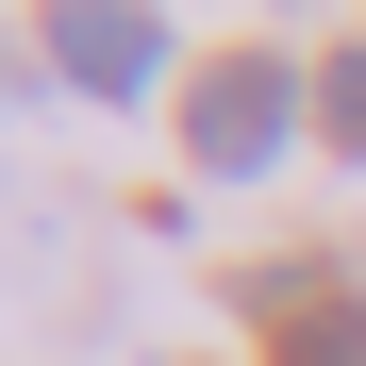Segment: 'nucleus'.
<instances>
[{"label":"nucleus","instance_id":"f257e3e1","mask_svg":"<svg viewBox=\"0 0 366 366\" xmlns=\"http://www.w3.org/2000/svg\"><path fill=\"white\" fill-rule=\"evenodd\" d=\"M300 134H317V67H300V50H217V67H183V150H200V183H267Z\"/></svg>","mask_w":366,"mask_h":366},{"label":"nucleus","instance_id":"7ed1b4c3","mask_svg":"<svg viewBox=\"0 0 366 366\" xmlns=\"http://www.w3.org/2000/svg\"><path fill=\"white\" fill-rule=\"evenodd\" d=\"M50 67H67L84 100H150L167 84V34H150V0H50Z\"/></svg>","mask_w":366,"mask_h":366},{"label":"nucleus","instance_id":"20e7f679","mask_svg":"<svg viewBox=\"0 0 366 366\" xmlns=\"http://www.w3.org/2000/svg\"><path fill=\"white\" fill-rule=\"evenodd\" d=\"M317 150H333V167H366V34H350V50H317Z\"/></svg>","mask_w":366,"mask_h":366},{"label":"nucleus","instance_id":"f03ea898","mask_svg":"<svg viewBox=\"0 0 366 366\" xmlns=\"http://www.w3.org/2000/svg\"><path fill=\"white\" fill-rule=\"evenodd\" d=\"M250 317H267V366H366V283L350 267H250Z\"/></svg>","mask_w":366,"mask_h":366}]
</instances>
